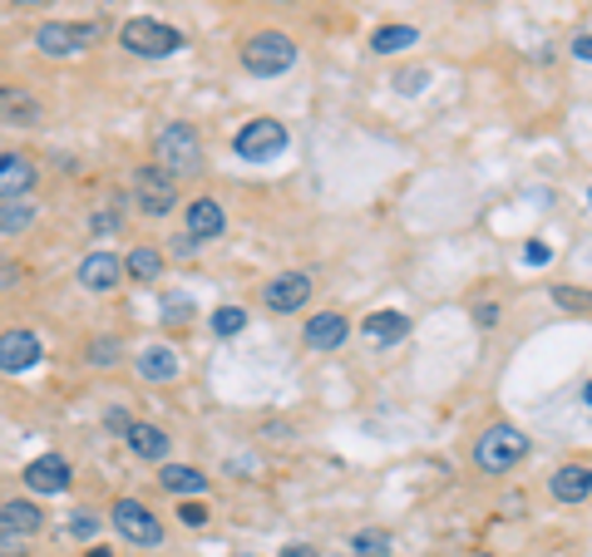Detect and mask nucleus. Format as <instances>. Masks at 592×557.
<instances>
[{"mask_svg":"<svg viewBox=\"0 0 592 557\" xmlns=\"http://www.w3.org/2000/svg\"><path fill=\"white\" fill-rule=\"evenodd\" d=\"M153 163H159L168 178H193V173H203V143H198L193 124H168V129L153 139Z\"/></svg>","mask_w":592,"mask_h":557,"instance_id":"f257e3e1","label":"nucleus"},{"mask_svg":"<svg viewBox=\"0 0 592 557\" xmlns=\"http://www.w3.org/2000/svg\"><path fill=\"white\" fill-rule=\"evenodd\" d=\"M297 65V40L281 30H257L248 45H242V69L257 79H277Z\"/></svg>","mask_w":592,"mask_h":557,"instance_id":"f03ea898","label":"nucleus"},{"mask_svg":"<svg viewBox=\"0 0 592 557\" xmlns=\"http://www.w3.org/2000/svg\"><path fill=\"white\" fill-rule=\"evenodd\" d=\"M524 454H528V440L518 425H489L484 434H479V444H474V464L484 473H508Z\"/></svg>","mask_w":592,"mask_h":557,"instance_id":"7ed1b4c3","label":"nucleus"},{"mask_svg":"<svg viewBox=\"0 0 592 557\" xmlns=\"http://www.w3.org/2000/svg\"><path fill=\"white\" fill-rule=\"evenodd\" d=\"M99 35H104L99 21H50L35 30V45L50 60H70V54H85L89 45H99Z\"/></svg>","mask_w":592,"mask_h":557,"instance_id":"20e7f679","label":"nucleus"},{"mask_svg":"<svg viewBox=\"0 0 592 557\" xmlns=\"http://www.w3.org/2000/svg\"><path fill=\"white\" fill-rule=\"evenodd\" d=\"M118 45H124L129 54H139V60H163V54L184 50V35L173 30V25H163V21L139 15V21H129L124 30H118Z\"/></svg>","mask_w":592,"mask_h":557,"instance_id":"39448f33","label":"nucleus"},{"mask_svg":"<svg viewBox=\"0 0 592 557\" xmlns=\"http://www.w3.org/2000/svg\"><path fill=\"white\" fill-rule=\"evenodd\" d=\"M237 159H248V163H272L287 153V129H281L277 118H252V124H242L232 139Z\"/></svg>","mask_w":592,"mask_h":557,"instance_id":"423d86ee","label":"nucleus"},{"mask_svg":"<svg viewBox=\"0 0 592 557\" xmlns=\"http://www.w3.org/2000/svg\"><path fill=\"white\" fill-rule=\"evenodd\" d=\"M109 523H114V533L134 547H159L163 543V523L139 504V498H118V504L109 508Z\"/></svg>","mask_w":592,"mask_h":557,"instance_id":"0eeeda50","label":"nucleus"},{"mask_svg":"<svg viewBox=\"0 0 592 557\" xmlns=\"http://www.w3.org/2000/svg\"><path fill=\"white\" fill-rule=\"evenodd\" d=\"M134 198L149 217H168L173 203H178V178H168L159 163H149V168L134 173Z\"/></svg>","mask_w":592,"mask_h":557,"instance_id":"6e6552de","label":"nucleus"},{"mask_svg":"<svg viewBox=\"0 0 592 557\" xmlns=\"http://www.w3.org/2000/svg\"><path fill=\"white\" fill-rule=\"evenodd\" d=\"M306 301H312V277H306V271H281V277H272L267 287H262V306H267V312L291 316V312H302Z\"/></svg>","mask_w":592,"mask_h":557,"instance_id":"1a4fd4ad","label":"nucleus"},{"mask_svg":"<svg viewBox=\"0 0 592 557\" xmlns=\"http://www.w3.org/2000/svg\"><path fill=\"white\" fill-rule=\"evenodd\" d=\"M40 365V336L35 331H5L0 336V370L5 376H25Z\"/></svg>","mask_w":592,"mask_h":557,"instance_id":"9d476101","label":"nucleus"},{"mask_svg":"<svg viewBox=\"0 0 592 557\" xmlns=\"http://www.w3.org/2000/svg\"><path fill=\"white\" fill-rule=\"evenodd\" d=\"M25 489L30 493H65L70 489V464L60 454H40V459L25 464Z\"/></svg>","mask_w":592,"mask_h":557,"instance_id":"9b49d317","label":"nucleus"},{"mask_svg":"<svg viewBox=\"0 0 592 557\" xmlns=\"http://www.w3.org/2000/svg\"><path fill=\"white\" fill-rule=\"evenodd\" d=\"M45 118L40 99L30 94V89H11V85H0V124H15V129H35Z\"/></svg>","mask_w":592,"mask_h":557,"instance_id":"f8f14e48","label":"nucleus"},{"mask_svg":"<svg viewBox=\"0 0 592 557\" xmlns=\"http://www.w3.org/2000/svg\"><path fill=\"white\" fill-rule=\"evenodd\" d=\"M118 281H124V262H118L114 252H89V257L79 262V287L85 291H114Z\"/></svg>","mask_w":592,"mask_h":557,"instance_id":"ddd939ff","label":"nucleus"},{"mask_svg":"<svg viewBox=\"0 0 592 557\" xmlns=\"http://www.w3.org/2000/svg\"><path fill=\"white\" fill-rule=\"evenodd\" d=\"M223 227H227V213L217 198H193V203H188V237H193V242H217Z\"/></svg>","mask_w":592,"mask_h":557,"instance_id":"4468645a","label":"nucleus"},{"mask_svg":"<svg viewBox=\"0 0 592 557\" xmlns=\"http://www.w3.org/2000/svg\"><path fill=\"white\" fill-rule=\"evenodd\" d=\"M35 188V163L25 153L0 149V198H25Z\"/></svg>","mask_w":592,"mask_h":557,"instance_id":"2eb2a0df","label":"nucleus"},{"mask_svg":"<svg viewBox=\"0 0 592 557\" xmlns=\"http://www.w3.org/2000/svg\"><path fill=\"white\" fill-rule=\"evenodd\" d=\"M345 336H351V321L341 312H316L306 321V345L312 351H336V345H345Z\"/></svg>","mask_w":592,"mask_h":557,"instance_id":"dca6fc26","label":"nucleus"},{"mask_svg":"<svg viewBox=\"0 0 592 557\" xmlns=\"http://www.w3.org/2000/svg\"><path fill=\"white\" fill-rule=\"evenodd\" d=\"M45 528V514L30 504V498H11L0 508V533L5 537H35Z\"/></svg>","mask_w":592,"mask_h":557,"instance_id":"f3484780","label":"nucleus"},{"mask_svg":"<svg viewBox=\"0 0 592 557\" xmlns=\"http://www.w3.org/2000/svg\"><path fill=\"white\" fill-rule=\"evenodd\" d=\"M549 493L558 498V504H582V498L592 493V469L588 464H563V469L549 479Z\"/></svg>","mask_w":592,"mask_h":557,"instance_id":"a211bd4d","label":"nucleus"},{"mask_svg":"<svg viewBox=\"0 0 592 557\" xmlns=\"http://www.w3.org/2000/svg\"><path fill=\"white\" fill-rule=\"evenodd\" d=\"M366 341L370 345H395V341H405L410 336V316L405 312H376V316H366Z\"/></svg>","mask_w":592,"mask_h":557,"instance_id":"6ab92c4d","label":"nucleus"},{"mask_svg":"<svg viewBox=\"0 0 592 557\" xmlns=\"http://www.w3.org/2000/svg\"><path fill=\"white\" fill-rule=\"evenodd\" d=\"M124 440H129V450L139 454V459H168V444H173L159 425H139V419L124 429Z\"/></svg>","mask_w":592,"mask_h":557,"instance_id":"aec40b11","label":"nucleus"},{"mask_svg":"<svg viewBox=\"0 0 592 557\" xmlns=\"http://www.w3.org/2000/svg\"><path fill=\"white\" fill-rule=\"evenodd\" d=\"M159 483L173 493V498H193V493H207L203 469H193V464H168V469L159 473Z\"/></svg>","mask_w":592,"mask_h":557,"instance_id":"412c9836","label":"nucleus"},{"mask_svg":"<svg viewBox=\"0 0 592 557\" xmlns=\"http://www.w3.org/2000/svg\"><path fill=\"white\" fill-rule=\"evenodd\" d=\"M139 376L143 380H178V355L168 351V345H149V351H139Z\"/></svg>","mask_w":592,"mask_h":557,"instance_id":"4be33fe9","label":"nucleus"},{"mask_svg":"<svg viewBox=\"0 0 592 557\" xmlns=\"http://www.w3.org/2000/svg\"><path fill=\"white\" fill-rule=\"evenodd\" d=\"M410 45H420V30H415V25H380V30L370 35V50L376 54H400V50H410Z\"/></svg>","mask_w":592,"mask_h":557,"instance_id":"5701e85b","label":"nucleus"},{"mask_svg":"<svg viewBox=\"0 0 592 557\" xmlns=\"http://www.w3.org/2000/svg\"><path fill=\"white\" fill-rule=\"evenodd\" d=\"M124 271H129L134 281H159L163 257H159V252H153V246H134L129 257H124Z\"/></svg>","mask_w":592,"mask_h":557,"instance_id":"b1692460","label":"nucleus"},{"mask_svg":"<svg viewBox=\"0 0 592 557\" xmlns=\"http://www.w3.org/2000/svg\"><path fill=\"white\" fill-rule=\"evenodd\" d=\"M35 223V203L30 198H11V203H0V232H25Z\"/></svg>","mask_w":592,"mask_h":557,"instance_id":"393cba45","label":"nucleus"},{"mask_svg":"<svg viewBox=\"0 0 592 557\" xmlns=\"http://www.w3.org/2000/svg\"><path fill=\"white\" fill-rule=\"evenodd\" d=\"M242 326H248V312H242V306H217L213 312V331L217 336H237Z\"/></svg>","mask_w":592,"mask_h":557,"instance_id":"a878e982","label":"nucleus"},{"mask_svg":"<svg viewBox=\"0 0 592 557\" xmlns=\"http://www.w3.org/2000/svg\"><path fill=\"white\" fill-rule=\"evenodd\" d=\"M553 301L563 312H592V291H572V287H553Z\"/></svg>","mask_w":592,"mask_h":557,"instance_id":"bb28decb","label":"nucleus"},{"mask_svg":"<svg viewBox=\"0 0 592 557\" xmlns=\"http://www.w3.org/2000/svg\"><path fill=\"white\" fill-rule=\"evenodd\" d=\"M355 553H366V557H386L390 553V537L376 533V528H366V533H355Z\"/></svg>","mask_w":592,"mask_h":557,"instance_id":"cd10ccee","label":"nucleus"},{"mask_svg":"<svg viewBox=\"0 0 592 557\" xmlns=\"http://www.w3.org/2000/svg\"><path fill=\"white\" fill-rule=\"evenodd\" d=\"M188 312H193V301H188V296H168V301H163V316H168V321H178V316H188Z\"/></svg>","mask_w":592,"mask_h":557,"instance_id":"c85d7f7f","label":"nucleus"},{"mask_svg":"<svg viewBox=\"0 0 592 557\" xmlns=\"http://www.w3.org/2000/svg\"><path fill=\"white\" fill-rule=\"evenodd\" d=\"M549 257H553V252H549V246H543V242H533V246H528V252H524V262H528V267H549Z\"/></svg>","mask_w":592,"mask_h":557,"instance_id":"c756f323","label":"nucleus"},{"mask_svg":"<svg viewBox=\"0 0 592 557\" xmlns=\"http://www.w3.org/2000/svg\"><path fill=\"white\" fill-rule=\"evenodd\" d=\"M178 518H184L188 528H203V523H207V514H203L198 504H184V508H178Z\"/></svg>","mask_w":592,"mask_h":557,"instance_id":"7c9ffc66","label":"nucleus"},{"mask_svg":"<svg viewBox=\"0 0 592 557\" xmlns=\"http://www.w3.org/2000/svg\"><path fill=\"white\" fill-rule=\"evenodd\" d=\"M193 252H198V242H193V237H173V257H193Z\"/></svg>","mask_w":592,"mask_h":557,"instance_id":"2f4dec72","label":"nucleus"},{"mask_svg":"<svg viewBox=\"0 0 592 557\" xmlns=\"http://www.w3.org/2000/svg\"><path fill=\"white\" fill-rule=\"evenodd\" d=\"M11 281H21V267H15V262H0V291L11 287Z\"/></svg>","mask_w":592,"mask_h":557,"instance_id":"473e14b6","label":"nucleus"},{"mask_svg":"<svg viewBox=\"0 0 592 557\" xmlns=\"http://www.w3.org/2000/svg\"><path fill=\"white\" fill-rule=\"evenodd\" d=\"M95 528H99V523H95V514H75V533H79V537H89Z\"/></svg>","mask_w":592,"mask_h":557,"instance_id":"72a5a7b5","label":"nucleus"},{"mask_svg":"<svg viewBox=\"0 0 592 557\" xmlns=\"http://www.w3.org/2000/svg\"><path fill=\"white\" fill-rule=\"evenodd\" d=\"M572 54H578V60H592V35H578V40H572Z\"/></svg>","mask_w":592,"mask_h":557,"instance_id":"f704fd0d","label":"nucleus"},{"mask_svg":"<svg viewBox=\"0 0 592 557\" xmlns=\"http://www.w3.org/2000/svg\"><path fill=\"white\" fill-rule=\"evenodd\" d=\"M281 557H322V553H316L312 543H291V547H287V553H281Z\"/></svg>","mask_w":592,"mask_h":557,"instance_id":"c9c22d12","label":"nucleus"},{"mask_svg":"<svg viewBox=\"0 0 592 557\" xmlns=\"http://www.w3.org/2000/svg\"><path fill=\"white\" fill-rule=\"evenodd\" d=\"M395 85H400V89H405V94H415V89H420V85H425V75H400V79H395Z\"/></svg>","mask_w":592,"mask_h":557,"instance_id":"e433bc0d","label":"nucleus"},{"mask_svg":"<svg viewBox=\"0 0 592 557\" xmlns=\"http://www.w3.org/2000/svg\"><path fill=\"white\" fill-rule=\"evenodd\" d=\"M474 316H479V326H499V306H479Z\"/></svg>","mask_w":592,"mask_h":557,"instance_id":"4c0bfd02","label":"nucleus"},{"mask_svg":"<svg viewBox=\"0 0 592 557\" xmlns=\"http://www.w3.org/2000/svg\"><path fill=\"white\" fill-rule=\"evenodd\" d=\"M85 557H114V553H109V547H104V543H99V547H89V553H85Z\"/></svg>","mask_w":592,"mask_h":557,"instance_id":"58836bf2","label":"nucleus"},{"mask_svg":"<svg viewBox=\"0 0 592 557\" xmlns=\"http://www.w3.org/2000/svg\"><path fill=\"white\" fill-rule=\"evenodd\" d=\"M11 5H50V0H11Z\"/></svg>","mask_w":592,"mask_h":557,"instance_id":"ea45409f","label":"nucleus"},{"mask_svg":"<svg viewBox=\"0 0 592 557\" xmlns=\"http://www.w3.org/2000/svg\"><path fill=\"white\" fill-rule=\"evenodd\" d=\"M582 400H588V405H592V385H588V390H582Z\"/></svg>","mask_w":592,"mask_h":557,"instance_id":"a19ab883","label":"nucleus"},{"mask_svg":"<svg viewBox=\"0 0 592 557\" xmlns=\"http://www.w3.org/2000/svg\"><path fill=\"white\" fill-rule=\"evenodd\" d=\"M474 557H494V553H474Z\"/></svg>","mask_w":592,"mask_h":557,"instance_id":"79ce46f5","label":"nucleus"}]
</instances>
